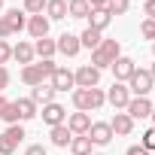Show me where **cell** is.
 <instances>
[{
  "mask_svg": "<svg viewBox=\"0 0 155 155\" xmlns=\"http://www.w3.org/2000/svg\"><path fill=\"white\" fill-rule=\"evenodd\" d=\"M70 101L79 113H94L107 104V91L104 88H73L70 91Z\"/></svg>",
  "mask_w": 155,
  "mask_h": 155,
  "instance_id": "cell-1",
  "label": "cell"
},
{
  "mask_svg": "<svg viewBox=\"0 0 155 155\" xmlns=\"http://www.w3.org/2000/svg\"><path fill=\"white\" fill-rule=\"evenodd\" d=\"M122 55V43L119 40H101V46L91 52V67H97L101 73L113 67V61Z\"/></svg>",
  "mask_w": 155,
  "mask_h": 155,
  "instance_id": "cell-2",
  "label": "cell"
},
{
  "mask_svg": "<svg viewBox=\"0 0 155 155\" xmlns=\"http://www.w3.org/2000/svg\"><path fill=\"white\" fill-rule=\"evenodd\" d=\"M125 85H128L131 97H149V91L155 88V82H152V76H149V70H143V67H137V70L131 73V79H128Z\"/></svg>",
  "mask_w": 155,
  "mask_h": 155,
  "instance_id": "cell-3",
  "label": "cell"
},
{
  "mask_svg": "<svg viewBox=\"0 0 155 155\" xmlns=\"http://www.w3.org/2000/svg\"><path fill=\"white\" fill-rule=\"evenodd\" d=\"M25 128L21 125H6V131H0V155H12L25 143Z\"/></svg>",
  "mask_w": 155,
  "mask_h": 155,
  "instance_id": "cell-4",
  "label": "cell"
},
{
  "mask_svg": "<svg viewBox=\"0 0 155 155\" xmlns=\"http://www.w3.org/2000/svg\"><path fill=\"white\" fill-rule=\"evenodd\" d=\"M73 79H76V88H101V70L91 64H82L73 70Z\"/></svg>",
  "mask_w": 155,
  "mask_h": 155,
  "instance_id": "cell-5",
  "label": "cell"
},
{
  "mask_svg": "<svg viewBox=\"0 0 155 155\" xmlns=\"http://www.w3.org/2000/svg\"><path fill=\"white\" fill-rule=\"evenodd\" d=\"M128 101H131V91H128V85L125 82H113L110 88H107V104L119 113V110H125L128 107Z\"/></svg>",
  "mask_w": 155,
  "mask_h": 155,
  "instance_id": "cell-6",
  "label": "cell"
},
{
  "mask_svg": "<svg viewBox=\"0 0 155 155\" xmlns=\"http://www.w3.org/2000/svg\"><path fill=\"white\" fill-rule=\"evenodd\" d=\"M88 140H91V146H110L113 143V128H110V122H91V128H88V134H85Z\"/></svg>",
  "mask_w": 155,
  "mask_h": 155,
  "instance_id": "cell-7",
  "label": "cell"
},
{
  "mask_svg": "<svg viewBox=\"0 0 155 155\" xmlns=\"http://www.w3.org/2000/svg\"><path fill=\"white\" fill-rule=\"evenodd\" d=\"M49 85L61 94V91H73L76 88V79H73V70H67V67H55V73L49 76Z\"/></svg>",
  "mask_w": 155,
  "mask_h": 155,
  "instance_id": "cell-8",
  "label": "cell"
},
{
  "mask_svg": "<svg viewBox=\"0 0 155 155\" xmlns=\"http://www.w3.org/2000/svg\"><path fill=\"white\" fill-rule=\"evenodd\" d=\"M67 128H70V134L73 137H82V134H88V128H91V113H70L67 116V122H64Z\"/></svg>",
  "mask_w": 155,
  "mask_h": 155,
  "instance_id": "cell-9",
  "label": "cell"
},
{
  "mask_svg": "<svg viewBox=\"0 0 155 155\" xmlns=\"http://www.w3.org/2000/svg\"><path fill=\"white\" fill-rule=\"evenodd\" d=\"M110 70H113V76H116V82H128V79H131V73L137 70V61L128 58V55H119V58L113 61Z\"/></svg>",
  "mask_w": 155,
  "mask_h": 155,
  "instance_id": "cell-10",
  "label": "cell"
},
{
  "mask_svg": "<svg viewBox=\"0 0 155 155\" xmlns=\"http://www.w3.org/2000/svg\"><path fill=\"white\" fill-rule=\"evenodd\" d=\"M152 107H155V104H152L149 97H131L128 107H125V113L137 122V119H149V116H152Z\"/></svg>",
  "mask_w": 155,
  "mask_h": 155,
  "instance_id": "cell-11",
  "label": "cell"
},
{
  "mask_svg": "<svg viewBox=\"0 0 155 155\" xmlns=\"http://www.w3.org/2000/svg\"><path fill=\"white\" fill-rule=\"evenodd\" d=\"M55 43H58V52H61L64 58H76V55L82 52V43H79L76 34H61Z\"/></svg>",
  "mask_w": 155,
  "mask_h": 155,
  "instance_id": "cell-12",
  "label": "cell"
},
{
  "mask_svg": "<svg viewBox=\"0 0 155 155\" xmlns=\"http://www.w3.org/2000/svg\"><path fill=\"white\" fill-rule=\"evenodd\" d=\"M49 28H52V21L46 18V15H28V34L34 37V40H43V37H49Z\"/></svg>",
  "mask_w": 155,
  "mask_h": 155,
  "instance_id": "cell-13",
  "label": "cell"
},
{
  "mask_svg": "<svg viewBox=\"0 0 155 155\" xmlns=\"http://www.w3.org/2000/svg\"><path fill=\"white\" fill-rule=\"evenodd\" d=\"M110 128H113V134H116V137H128V134L134 131V119H131L125 110H119V113L110 119Z\"/></svg>",
  "mask_w": 155,
  "mask_h": 155,
  "instance_id": "cell-14",
  "label": "cell"
},
{
  "mask_svg": "<svg viewBox=\"0 0 155 155\" xmlns=\"http://www.w3.org/2000/svg\"><path fill=\"white\" fill-rule=\"evenodd\" d=\"M43 122H46L49 128L64 125V122H67V110H64L61 104H46V107H43Z\"/></svg>",
  "mask_w": 155,
  "mask_h": 155,
  "instance_id": "cell-15",
  "label": "cell"
},
{
  "mask_svg": "<svg viewBox=\"0 0 155 155\" xmlns=\"http://www.w3.org/2000/svg\"><path fill=\"white\" fill-rule=\"evenodd\" d=\"M21 82H25V85H31V88L43 85V82H46L43 67H40V64H28V67H21Z\"/></svg>",
  "mask_w": 155,
  "mask_h": 155,
  "instance_id": "cell-16",
  "label": "cell"
},
{
  "mask_svg": "<svg viewBox=\"0 0 155 155\" xmlns=\"http://www.w3.org/2000/svg\"><path fill=\"white\" fill-rule=\"evenodd\" d=\"M12 58H15L21 67L34 64V43H25V40H18V43L12 46Z\"/></svg>",
  "mask_w": 155,
  "mask_h": 155,
  "instance_id": "cell-17",
  "label": "cell"
},
{
  "mask_svg": "<svg viewBox=\"0 0 155 155\" xmlns=\"http://www.w3.org/2000/svg\"><path fill=\"white\" fill-rule=\"evenodd\" d=\"M55 94H58V91H55L49 82H43V85L31 88V101H34L37 107H40V104H43V107H46V104H55Z\"/></svg>",
  "mask_w": 155,
  "mask_h": 155,
  "instance_id": "cell-18",
  "label": "cell"
},
{
  "mask_svg": "<svg viewBox=\"0 0 155 155\" xmlns=\"http://www.w3.org/2000/svg\"><path fill=\"white\" fill-rule=\"evenodd\" d=\"M12 104H15V110H18V119H21V122H31V119H37V116H40V110H37V104H34L31 97H15Z\"/></svg>",
  "mask_w": 155,
  "mask_h": 155,
  "instance_id": "cell-19",
  "label": "cell"
},
{
  "mask_svg": "<svg viewBox=\"0 0 155 155\" xmlns=\"http://www.w3.org/2000/svg\"><path fill=\"white\" fill-rule=\"evenodd\" d=\"M49 21H64L67 18V0H46V12Z\"/></svg>",
  "mask_w": 155,
  "mask_h": 155,
  "instance_id": "cell-20",
  "label": "cell"
},
{
  "mask_svg": "<svg viewBox=\"0 0 155 155\" xmlns=\"http://www.w3.org/2000/svg\"><path fill=\"white\" fill-rule=\"evenodd\" d=\"M3 18H6V25H9V31H12V34H18V31H25V28H28V15H25V9H18V6H15V9H6V15H3Z\"/></svg>",
  "mask_w": 155,
  "mask_h": 155,
  "instance_id": "cell-21",
  "label": "cell"
},
{
  "mask_svg": "<svg viewBox=\"0 0 155 155\" xmlns=\"http://www.w3.org/2000/svg\"><path fill=\"white\" fill-rule=\"evenodd\" d=\"M49 137H52V146H58V149H67L70 140H73V134H70L67 125H55V128H49Z\"/></svg>",
  "mask_w": 155,
  "mask_h": 155,
  "instance_id": "cell-22",
  "label": "cell"
},
{
  "mask_svg": "<svg viewBox=\"0 0 155 155\" xmlns=\"http://www.w3.org/2000/svg\"><path fill=\"white\" fill-rule=\"evenodd\" d=\"M34 55H40V61H43V58H55V55H58V43H55L52 37H43V40L34 43Z\"/></svg>",
  "mask_w": 155,
  "mask_h": 155,
  "instance_id": "cell-23",
  "label": "cell"
},
{
  "mask_svg": "<svg viewBox=\"0 0 155 155\" xmlns=\"http://www.w3.org/2000/svg\"><path fill=\"white\" fill-rule=\"evenodd\" d=\"M91 6L88 0H67V18H88Z\"/></svg>",
  "mask_w": 155,
  "mask_h": 155,
  "instance_id": "cell-24",
  "label": "cell"
},
{
  "mask_svg": "<svg viewBox=\"0 0 155 155\" xmlns=\"http://www.w3.org/2000/svg\"><path fill=\"white\" fill-rule=\"evenodd\" d=\"M110 21H113V15L107 12V9H91V15H88V28H94V31H107L110 28Z\"/></svg>",
  "mask_w": 155,
  "mask_h": 155,
  "instance_id": "cell-25",
  "label": "cell"
},
{
  "mask_svg": "<svg viewBox=\"0 0 155 155\" xmlns=\"http://www.w3.org/2000/svg\"><path fill=\"white\" fill-rule=\"evenodd\" d=\"M67 149H70V155H91V152H94V146H91V140H88L85 134H82V137H73Z\"/></svg>",
  "mask_w": 155,
  "mask_h": 155,
  "instance_id": "cell-26",
  "label": "cell"
},
{
  "mask_svg": "<svg viewBox=\"0 0 155 155\" xmlns=\"http://www.w3.org/2000/svg\"><path fill=\"white\" fill-rule=\"evenodd\" d=\"M101 40H104V34H101V31H94V28H85V31L79 34V43H82V49H91V52L101 46Z\"/></svg>",
  "mask_w": 155,
  "mask_h": 155,
  "instance_id": "cell-27",
  "label": "cell"
},
{
  "mask_svg": "<svg viewBox=\"0 0 155 155\" xmlns=\"http://www.w3.org/2000/svg\"><path fill=\"white\" fill-rule=\"evenodd\" d=\"M25 15H43L46 12V0H21Z\"/></svg>",
  "mask_w": 155,
  "mask_h": 155,
  "instance_id": "cell-28",
  "label": "cell"
},
{
  "mask_svg": "<svg viewBox=\"0 0 155 155\" xmlns=\"http://www.w3.org/2000/svg\"><path fill=\"white\" fill-rule=\"evenodd\" d=\"M131 9V0H107V12L116 18V15H125Z\"/></svg>",
  "mask_w": 155,
  "mask_h": 155,
  "instance_id": "cell-29",
  "label": "cell"
},
{
  "mask_svg": "<svg viewBox=\"0 0 155 155\" xmlns=\"http://www.w3.org/2000/svg\"><path fill=\"white\" fill-rule=\"evenodd\" d=\"M140 37L155 43V18H143V21H140Z\"/></svg>",
  "mask_w": 155,
  "mask_h": 155,
  "instance_id": "cell-30",
  "label": "cell"
},
{
  "mask_svg": "<svg viewBox=\"0 0 155 155\" xmlns=\"http://www.w3.org/2000/svg\"><path fill=\"white\" fill-rule=\"evenodd\" d=\"M140 146H143L146 152H155V128H146V131H143V137H140Z\"/></svg>",
  "mask_w": 155,
  "mask_h": 155,
  "instance_id": "cell-31",
  "label": "cell"
},
{
  "mask_svg": "<svg viewBox=\"0 0 155 155\" xmlns=\"http://www.w3.org/2000/svg\"><path fill=\"white\" fill-rule=\"evenodd\" d=\"M3 122L6 125H21V119H18V110H15V104L9 101V110L3 113Z\"/></svg>",
  "mask_w": 155,
  "mask_h": 155,
  "instance_id": "cell-32",
  "label": "cell"
},
{
  "mask_svg": "<svg viewBox=\"0 0 155 155\" xmlns=\"http://www.w3.org/2000/svg\"><path fill=\"white\" fill-rule=\"evenodd\" d=\"M9 58H12V46H9L6 40H0V67H6Z\"/></svg>",
  "mask_w": 155,
  "mask_h": 155,
  "instance_id": "cell-33",
  "label": "cell"
},
{
  "mask_svg": "<svg viewBox=\"0 0 155 155\" xmlns=\"http://www.w3.org/2000/svg\"><path fill=\"white\" fill-rule=\"evenodd\" d=\"M9 79H12V76H9V70H6V67H0V94L9 88Z\"/></svg>",
  "mask_w": 155,
  "mask_h": 155,
  "instance_id": "cell-34",
  "label": "cell"
},
{
  "mask_svg": "<svg viewBox=\"0 0 155 155\" xmlns=\"http://www.w3.org/2000/svg\"><path fill=\"white\" fill-rule=\"evenodd\" d=\"M25 155H49V152H46V146H43V143H31V146L25 149Z\"/></svg>",
  "mask_w": 155,
  "mask_h": 155,
  "instance_id": "cell-35",
  "label": "cell"
},
{
  "mask_svg": "<svg viewBox=\"0 0 155 155\" xmlns=\"http://www.w3.org/2000/svg\"><path fill=\"white\" fill-rule=\"evenodd\" d=\"M143 15L146 18H155V0H143Z\"/></svg>",
  "mask_w": 155,
  "mask_h": 155,
  "instance_id": "cell-36",
  "label": "cell"
},
{
  "mask_svg": "<svg viewBox=\"0 0 155 155\" xmlns=\"http://www.w3.org/2000/svg\"><path fill=\"white\" fill-rule=\"evenodd\" d=\"M12 37V31H9V25H6V18L0 15V40H9Z\"/></svg>",
  "mask_w": 155,
  "mask_h": 155,
  "instance_id": "cell-37",
  "label": "cell"
},
{
  "mask_svg": "<svg viewBox=\"0 0 155 155\" xmlns=\"http://www.w3.org/2000/svg\"><path fill=\"white\" fill-rule=\"evenodd\" d=\"M125 155H149V152H146L140 143H134V146H128V149H125Z\"/></svg>",
  "mask_w": 155,
  "mask_h": 155,
  "instance_id": "cell-38",
  "label": "cell"
},
{
  "mask_svg": "<svg viewBox=\"0 0 155 155\" xmlns=\"http://www.w3.org/2000/svg\"><path fill=\"white\" fill-rule=\"evenodd\" d=\"M9 110V97H3V94H0V119H3V113Z\"/></svg>",
  "mask_w": 155,
  "mask_h": 155,
  "instance_id": "cell-39",
  "label": "cell"
},
{
  "mask_svg": "<svg viewBox=\"0 0 155 155\" xmlns=\"http://www.w3.org/2000/svg\"><path fill=\"white\" fill-rule=\"evenodd\" d=\"M91 9H107V0H88Z\"/></svg>",
  "mask_w": 155,
  "mask_h": 155,
  "instance_id": "cell-40",
  "label": "cell"
},
{
  "mask_svg": "<svg viewBox=\"0 0 155 155\" xmlns=\"http://www.w3.org/2000/svg\"><path fill=\"white\" fill-rule=\"evenodd\" d=\"M149 76H152V82H155V61H152V67H149Z\"/></svg>",
  "mask_w": 155,
  "mask_h": 155,
  "instance_id": "cell-41",
  "label": "cell"
},
{
  "mask_svg": "<svg viewBox=\"0 0 155 155\" xmlns=\"http://www.w3.org/2000/svg\"><path fill=\"white\" fill-rule=\"evenodd\" d=\"M149 119H152V128H155V107H152V116H149Z\"/></svg>",
  "mask_w": 155,
  "mask_h": 155,
  "instance_id": "cell-42",
  "label": "cell"
},
{
  "mask_svg": "<svg viewBox=\"0 0 155 155\" xmlns=\"http://www.w3.org/2000/svg\"><path fill=\"white\" fill-rule=\"evenodd\" d=\"M152 58H155V43H152Z\"/></svg>",
  "mask_w": 155,
  "mask_h": 155,
  "instance_id": "cell-43",
  "label": "cell"
},
{
  "mask_svg": "<svg viewBox=\"0 0 155 155\" xmlns=\"http://www.w3.org/2000/svg\"><path fill=\"white\" fill-rule=\"evenodd\" d=\"M0 12H3V0H0Z\"/></svg>",
  "mask_w": 155,
  "mask_h": 155,
  "instance_id": "cell-44",
  "label": "cell"
},
{
  "mask_svg": "<svg viewBox=\"0 0 155 155\" xmlns=\"http://www.w3.org/2000/svg\"><path fill=\"white\" fill-rule=\"evenodd\" d=\"M91 155H104V152H91Z\"/></svg>",
  "mask_w": 155,
  "mask_h": 155,
  "instance_id": "cell-45",
  "label": "cell"
}]
</instances>
